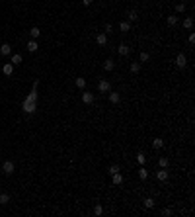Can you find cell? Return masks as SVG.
I'll return each mask as SVG.
<instances>
[{"mask_svg": "<svg viewBox=\"0 0 195 217\" xmlns=\"http://www.w3.org/2000/svg\"><path fill=\"white\" fill-rule=\"evenodd\" d=\"M178 24V18L176 16H168V26H176Z\"/></svg>", "mask_w": 195, "mask_h": 217, "instance_id": "29", "label": "cell"}, {"mask_svg": "<svg viewBox=\"0 0 195 217\" xmlns=\"http://www.w3.org/2000/svg\"><path fill=\"white\" fill-rule=\"evenodd\" d=\"M176 65L180 66V69H183V66L187 65V59H185V55H183V53H180V55L176 57Z\"/></svg>", "mask_w": 195, "mask_h": 217, "instance_id": "4", "label": "cell"}, {"mask_svg": "<svg viewBox=\"0 0 195 217\" xmlns=\"http://www.w3.org/2000/svg\"><path fill=\"white\" fill-rule=\"evenodd\" d=\"M82 102H84V104H92V102H94V94L82 92Z\"/></svg>", "mask_w": 195, "mask_h": 217, "instance_id": "10", "label": "cell"}, {"mask_svg": "<svg viewBox=\"0 0 195 217\" xmlns=\"http://www.w3.org/2000/svg\"><path fill=\"white\" fill-rule=\"evenodd\" d=\"M20 63H22V55H18V53L12 55V65L16 66V65H20Z\"/></svg>", "mask_w": 195, "mask_h": 217, "instance_id": "22", "label": "cell"}, {"mask_svg": "<svg viewBox=\"0 0 195 217\" xmlns=\"http://www.w3.org/2000/svg\"><path fill=\"white\" fill-rule=\"evenodd\" d=\"M29 35H31L33 39H37L39 35H41V29H39V27H31V29H29Z\"/></svg>", "mask_w": 195, "mask_h": 217, "instance_id": "16", "label": "cell"}, {"mask_svg": "<svg viewBox=\"0 0 195 217\" xmlns=\"http://www.w3.org/2000/svg\"><path fill=\"white\" fill-rule=\"evenodd\" d=\"M139 178H141V180H146V178H148V170H146L143 164H141V168H139Z\"/></svg>", "mask_w": 195, "mask_h": 217, "instance_id": "14", "label": "cell"}, {"mask_svg": "<svg viewBox=\"0 0 195 217\" xmlns=\"http://www.w3.org/2000/svg\"><path fill=\"white\" fill-rule=\"evenodd\" d=\"M96 43H98V45H105V43H107V35H105V33H98V35H96Z\"/></svg>", "mask_w": 195, "mask_h": 217, "instance_id": "9", "label": "cell"}, {"mask_svg": "<svg viewBox=\"0 0 195 217\" xmlns=\"http://www.w3.org/2000/svg\"><path fill=\"white\" fill-rule=\"evenodd\" d=\"M2 72H4L6 76H10V74L14 72V65H12V63H6V65L2 66Z\"/></svg>", "mask_w": 195, "mask_h": 217, "instance_id": "11", "label": "cell"}, {"mask_svg": "<svg viewBox=\"0 0 195 217\" xmlns=\"http://www.w3.org/2000/svg\"><path fill=\"white\" fill-rule=\"evenodd\" d=\"M37 49H39V45H37V41H35V39L27 41V51H29V53H35Z\"/></svg>", "mask_w": 195, "mask_h": 217, "instance_id": "7", "label": "cell"}, {"mask_svg": "<svg viewBox=\"0 0 195 217\" xmlns=\"http://www.w3.org/2000/svg\"><path fill=\"white\" fill-rule=\"evenodd\" d=\"M158 164L162 166V168H168V158H166V157H162L160 160H158Z\"/></svg>", "mask_w": 195, "mask_h": 217, "instance_id": "28", "label": "cell"}, {"mask_svg": "<svg viewBox=\"0 0 195 217\" xmlns=\"http://www.w3.org/2000/svg\"><path fill=\"white\" fill-rule=\"evenodd\" d=\"M0 53H2V55H10V53H12L10 43H2V45H0Z\"/></svg>", "mask_w": 195, "mask_h": 217, "instance_id": "12", "label": "cell"}, {"mask_svg": "<svg viewBox=\"0 0 195 217\" xmlns=\"http://www.w3.org/2000/svg\"><path fill=\"white\" fill-rule=\"evenodd\" d=\"M113 184L115 186L123 184V174H121V172H115V174H113Z\"/></svg>", "mask_w": 195, "mask_h": 217, "instance_id": "13", "label": "cell"}, {"mask_svg": "<svg viewBox=\"0 0 195 217\" xmlns=\"http://www.w3.org/2000/svg\"><path fill=\"white\" fill-rule=\"evenodd\" d=\"M141 71V63H131V72H139Z\"/></svg>", "mask_w": 195, "mask_h": 217, "instance_id": "27", "label": "cell"}, {"mask_svg": "<svg viewBox=\"0 0 195 217\" xmlns=\"http://www.w3.org/2000/svg\"><path fill=\"white\" fill-rule=\"evenodd\" d=\"M109 102H111V104H119V102H121L119 92H111V90H109Z\"/></svg>", "mask_w": 195, "mask_h": 217, "instance_id": "8", "label": "cell"}, {"mask_svg": "<svg viewBox=\"0 0 195 217\" xmlns=\"http://www.w3.org/2000/svg\"><path fill=\"white\" fill-rule=\"evenodd\" d=\"M74 84H76L78 88H84V86H86V78H82V76H80V78L74 80Z\"/></svg>", "mask_w": 195, "mask_h": 217, "instance_id": "23", "label": "cell"}, {"mask_svg": "<svg viewBox=\"0 0 195 217\" xmlns=\"http://www.w3.org/2000/svg\"><path fill=\"white\" fill-rule=\"evenodd\" d=\"M144 207H146V209H152V207H154V200H152V197H146V200H144Z\"/></svg>", "mask_w": 195, "mask_h": 217, "instance_id": "20", "label": "cell"}, {"mask_svg": "<svg viewBox=\"0 0 195 217\" xmlns=\"http://www.w3.org/2000/svg\"><path fill=\"white\" fill-rule=\"evenodd\" d=\"M127 18H129V22H136V20H139V14H136V10H129Z\"/></svg>", "mask_w": 195, "mask_h": 217, "instance_id": "15", "label": "cell"}, {"mask_svg": "<svg viewBox=\"0 0 195 217\" xmlns=\"http://www.w3.org/2000/svg\"><path fill=\"white\" fill-rule=\"evenodd\" d=\"M92 2H94V0H82V4H84V6H90Z\"/></svg>", "mask_w": 195, "mask_h": 217, "instance_id": "34", "label": "cell"}, {"mask_svg": "<svg viewBox=\"0 0 195 217\" xmlns=\"http://www.w3.org/2000/svg\"><path fill=\"white\" fill-rule=\"evenodd\" d=\"M156 178H158L160 182H166V180H168V170H166V168H160V170L156 172Z\"/></svg>", "mask_w": 195, "mask_h": 217, "instance_id": "5", "label": "cell"}, {"mask_svg": "<svg viewBox=\"0 0 195 217\" xmlns=\"http://www.w3.org/2000/svg\"><path fill=\"white\" fill-rule=\"evenodd\" d=\"M117 53H119L121 57H127V55L131 53V47H129V45H125V43H121V45L117 47Z\"/></svg>", "mask_w": 195, "mask_h": 217, "instance_id": "3", "label": "cell"}, {"mask_svg": "<svg viewBox=\"0 0 195 217\" xmlns=\"http://www.w3.org/2000/svg\"><path fill=\"white\" fill-rule=\"evenodd\" d=\"M136 162H139V164H144V162H146V157H144L143 153H139V155H136Z\"/></svg>", "mask_w": 195, "mask_h": 217, "instance_id": "26", "label": "cell"}, {"mask_svg": "<svg viewBox=\"0 0 195 217\" xmlns=\"http://www.w3.org/2000/svg\"><path fill=\"white\" fill-rule=\"evenodd\" d=\"M102 213H104V207H102V205H96V207H94V215H102Z\"/></svg>", "mask_w": 195, "mask_h": 217, "instance_id": "30", "label": "cell"}, {"mask_svg": "<svg viewBox=\"0 0 195 217\" xmlns=\"http://www.w3.org/2000/svg\"><path fill=\"white\" fill-rule=\"evenodd\" d=\"M148 59H150V55H148V53H141V63H146Z\"/></svg>", "mask_w": 195, "mask_h": 217, "instance_id": "31", "label": "cell"}, {"mask_svg": "<svg viewBox=\"0 0 195 217\" xmlns=\"http://www.w3.org/2000/svg\"><path fill=\"white\" fill-rule=\"evenodd\" d=\"M24 112H26V113H33V112H35V102H24Z\"/></svg>", "mask_w": 195, "mask_h": 217, "instance_id": "6", "label": "cell"}, {"mask_svg": "<svg viewBox=\"0 0 195 217\" xmlns=\"http://www.w3.org/2000/svg\"><path fill=\"white\" fill-rule=\"evenodd\" d=\"M115 172H119V166H117V164H111L109 168H107V174H111V176H113Z\"/></svg>", "mask_w": 195, "mask_h": 217, "instance_id": "25", "label": "cell"}, {"mask_svg": "<svg viewBox=\"0 0 195 217\" xmlns=\"http://www.w3.org/2000/svg\"><path fill=\"white\" fill-rule=\"evenodd\" d=\"M113 66H115V63H113L111 59H107V61L104 63V69H105V71H113Z\"/></svg>", "mask_w": 195, "mask_h": 217, "instance_id": "19", "label": "cell"}, {"mask_svg": "<svg viewBox=\"0 0 195 217\" xmlns=\"http://www.w3.org/2000/svg\"><path fill=\"white\" fill-rule=\"evenodd\" d=\"M14 170H16V166H14L12 160H6V162L2 164V172H4V174H8V176H10V174H12Z\"/></svg>", "mask_w": 195, "mask_h": 217, "instance_id": "1", "label": "cell"}, {"mask_svg": "<svg viewBox=\"0 0 195 217\" xmlns=\"http://www.w3.org/2000/svg\"><path fill=\"white\" fill-rule=\"evenodd\" d=\"M119 29H121V32H129L131 24H129V22H119Z\"/></svg>", "mask_w": 195, "mask_h": 217, "instance_id": "18", "label": "cell"}, {"mask_svg": "<svg viewBox=\"0 0 195 217\" xmlns=\"http://www.w3.org/2000/svg\"><path fill=\"white\" fill-rule=\"evenodd\" d=\"M152 147H154V149H162V147H164V141H162L160 137H156L154 141H152Z\"/></svg>", "mask_w": 195, "mask_h": 217, "instance_id": "17", "label": "cell"}, {"mask_svg": "<svg viewBox=\"0 0 195 217\" xmlns=\"http://www.w3.org/2000/svg\"><path fill=\"white\" fill-rule=\"evenodd\" d=\"M191 26H193V20H191V18H185V20H183V27H185V29H191Z\"/></svg>", "mask_w": 195, "mask_h": 217, "instance_id": "24", "label": "cell"}, {"mask_svg": "<svg viewBox=\"0 0 195 217\" xmlns=\"http://www.w3.org/2000/svg\"><path fill=\"white\" fill-rule=\"evenodd\" d=\"M98 90L105 94V92H109V90H111V84L107 82V80H100V82H98Z\"/></svg>", "mask_w": 195, "mask_h": 217, "instance_id": "2", "label": "cell"}, {"mask_svg": "<svg viewBox=\"0 0 195 217\" xmlns=\"http://www.w3.org/2000/svg\"><path fill=\"white\" fill-rule=\"evenodd\" d=\"M176 10H178V12H183V10H185V4H183V2H180V4L176 6Z\"/></svg>", "mask_w": 195, "mask_h": 217, "instance_id": "32", "label": "cell"}, {"mask_svg": "<svg viewBox=\"0 0 195 217\" xmlns=\"http://www.w3.org/2000/svg\"><path fill=\"white\" fill-rule=\"evenodd\" d=\"M162 215H172V209H168V207H166V209H162Z\"/></svg>", "mask_w": 195, "mask_h": 217, "instance_id": "33", "label": "cell"}, {"mask_svg": "<svg viewBox=\"0 0 195 217\" xmlns=\"http://www.w3.org/2000/svg\"><path fill=\"white\" fill-rule=\"evenodd\" d=\"M10 202V196L8 194H0V205H6Z\"/></svg>", "mask_w": 195, "mask_h": 217, "instance_id": "21", "label": "cell"}]
</instances>
